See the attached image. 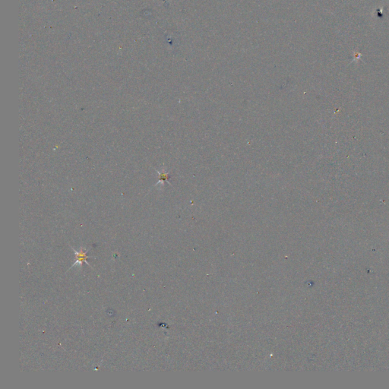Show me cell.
Returning a JSON list of instances; mask_svg holds the SVG:
<instances>
[{"mask_svg": "<svg viewBox=\"0 0 389 389\" xmlns=\"http://www.w3.org/2000/svg\"><path fill=\"white\" fill-rule=\"evenodd\" d=\"M362 56V55L361 53H359L358 51L357 50H354L353 51V56H354L353 62H359Z\"/></svg>", "mask_w": 389, "mask_h": 389, "instance_id": "cell-2", "label": "cell"}, {"mask_svg": "<svg viewBox=\"0 0 389 389\" xmlns=\"http://www.w3.org/2000/svg\"><path fill=\"white\" fill-rule=\"evenodd\" d=\"M72 251L74 252V255H75V262L73 263V264L71 265V267L75 265H79L81 267H82V264L83 263H86L87 264L90 265L89 263L87 262V259L90 258L89 256H88V252H89V249L88 250H85V249L84 248H81L79 251H76L74 249L72 248Z\"/></svg>", "mask_w": 389, "mask_h": 389, "instance_id": "cell-1", "label": "cell"}]
</instances>
